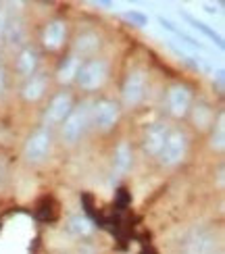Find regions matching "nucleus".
Returning <instances> with one entry per match:
<instances>
[{
  "instance_id": "1",
  "label": "nucleus",
  "mask_w": 225,
  "mask_h": 254,
  "mask_svg": "<svg viewBox=\"0 0 225 254\" xmlns=\"http://www.w3.org/2000/svg\"><path fill=\"white\" fill-rule=\"evenodd\" d=\"M106 79H109V63L104 59L92 57L88 61H81V67L77 71L75 83H77L79 90H83V92H96L104 86Z\"/></svg>"
},
{
  "instance_id": "2",
  "label": "nucleus",
  "mask_w": 225,
  "mask_h": 254,
  "mask_svg": "<svg viewBox=\"0 0 225 254\" xmlns=\"http://www.w3.org/2000/svg\"><path fill=\"white\" fill-rule=\"evenodd\" d=\"M52 144H55L52 131L48 129V127L42 125L27 135V140L23 144V158L29 165H42L50 156Z\"/></svg>"
},
{
  "instance_id": "3",
  "label": "nucleus",
  "mask_w": 225,
  "mask_h": 254,
  "mask_svg": "<svg viewBox=\"0 0 225 254\" xmlns=\"http://www.w3.org/2000/svg\"><path fill=\"white\" fill-rule=\"evenodd\" d=\"M90 102H83L79 107H73V111L69 113V117L61 123V140L67 146H75L77 144L85 129L90 125Z\"/></svg>"
},
{
  "instance_id": "4",
  "label": "nucleus",
  "mask_w": 225,
  "mask_h": 254,
  "mask_svg": "<svg viewBox=\"0 0 225 254\" xmlns=\"http://www.w3.org/2000/svg\"><path fill=\"white\" fill-rule=\"evenodd\" d=\"M121 119V107L115 100L100 98L90 107V125H94L98 131H111Z\"/></svg>"
},
{
  "instance_id": "5",
  "label": "nucleus",
  "mask_w": 225,
  "mask_h": 254,
  "mask_svg": "<svg viewBox=\"0 0 225 254\" xmlns=\"http://www.w3.org/2000/svg\"><path fill=\"white\" fill-rule=\"evenodd\" d=\"M146 71L144 69H132L123 79L121 86V100L125 109H136L146 96Z\"/></svg>"
},
{
  "instance_id": "6",
  "label": "nucleus",
  "mask_w": 225,
  "mask_h": 254,
  "mask_svg": "<svg viewBox=\"0 0 225 254\" xmlns=\"http://www.w3.org/2000/svg\"><path fill=\"white\" fill-rule=\"evenodd\" d=\"M188 146H190V142H188V135L184 131L181 129H171L165 144H163V150H160V154H158L160 165L163 167L179 165L188 154Z\"/></svg>"
},
{
  "instance_id": "7",
  "label": "nucleus",
  "mask_w": 225,
  "mask_h": 254,
  "mask_svg": "<svg viewBox=\"0 0 225 254\" xmlns=\"http://www.w3.org/2000/svg\"><path fill=\"white\" fill-rule=\"evenodd\" d=\"M192 102H194V94H192L190 86H186V83H173V86H169L167 111L171 117L181 119V117H186V115H190Z\"/></svg>"
},
{
  "instance_id": "8",
  "label": "nucleus",
  "mask_w": 225,
  "mask_h": 254,
  "mask_svg": "<svg viewBox=\"0 0 225 254\" xmlns=\"http://www.w3.org/2000/svg\"><path fill=\"white\" fill-rule=\"evenodd\" d=\"M75 102H73V96L69 92H59L55 96L50 98L48 107L44 111V127H55V125H61L69 117V113L73 111Z\"/></svg>"
},
{
  "instance_id": "9",
  "label": "nucleus",
  "mask_w": 225,
  "mask_h": 254,
  "mask_svg": "<svg viewBox=\"0 0 225 254\" xmlns=\"http://www.w3.org/2000/svg\"><path fill=\"white\" fill-rule=\"evenodd\" d=\"M67 40V23L63 19H52L46 23L44 31H42V46L50 52H57L65 46Z\"/></svg>"
},
{
  "instance_id": "10",
  "label": "nucleus",
  "mask_w": 225,
  "mask_h": 254,
  "mask_svg": "<svg viewBox=\"0 0 225 254\" xmlns=\"http://www.w3.org/2000/svg\"><path fill=\"white\" fill-rule=\"evenodd\" d=\"M169 125L163 123V121H158V123H152L146 129L144 133V142H142V148H144V152L148 156H158L160 150H163V144L167 140V135H169Z\"/></svg>"
},
{
  "instance_id": "11",
  "label": "nucleus",
  "mask_w": 225,
  "mask_h": 254,
  "mask_svg": "<svg viewBox=\"0 0 225 254\" xmlns=\"http://www.w3.org/2000/svg\"><path fill=\"white\" fill-rule=\"evenodd\" d=\"M215 238L207 229H194L184 242V254H213Z\"/></svg>"
},
{
  "instance_id": "12",
  "label": "nucleus",
  "mask_w": 225,
  "mask_h": 254,
  "mask_svg": "<svg viewBox=\"0 0 225 254\" xmlns=\"http://www.w3.org/2000/svg\"><path fill=\"white\" fill-rule=\"evenodd\" d=\"M48 90V73L38 71L31 77H27L21 86V96L25 102H38L44 98V94Z\"/></svg>"
},
{
  "instance_id": "13",
  "label": "nucleus",
  "mask_w": 225,
  "mask_h": 254,
  "mask_svg": "<svg viewBox=\"0 0 225 254\" xmlns=\"http://www.w3.org/2000/svg\"><path fill=\"white\" fill-rule=\"evenodd\" d=\"M38 65H40V52H38L34 46L25 44L23 48L17 52L15 71H17L23 79H27V77L34 75V73H38Z\"/></svg>"
},
{
  "instance_id": "14",
  "label": "nucleus",
  "mask_w": 225,
  "mask_h": 254,
  "mask_svg": "<svg viewBox=\"0 0 225 254\" xmlns=\"http://www.w3.org/2000/svg\"><path fill=\"white\" fill-rule=\"evenodd\" d=\"M134 163V154H132V146L127 140H121L115 148V154H113V173L117 177H125L130 173Z\"/></svg>"
},
{
  "instance_id": "15",
  "label": "nucleus",
  "mask_w": 225,
  "mask_h": 254,
  "mask_svg": "<svg viewBox=\"0 0 225 254\" xmlns=\"http://www.w3.org/2000/svg\"><path fill=\"white\" fill-rule=\"evenodd\" d=\"M4 42L8 46H17L19 50L25 46V38H27V27L23 23L21 17L15 19H6V27H4V34H2Z\"/></svg>"
},
{
  "instance_id": "16",
  "label": "nucleus",
  "mask_w": 225,
  "mask_h": 254,
  "mask_svg": "<svg viewBox=\"0 0 225 254\" xmlns=\"http://www.w3.org/2000/svg\"><path fill=\"white\" fill-rule=\"evenodd\" d=\"M98 48H100V36L96 31H81L73 42V55L79 59L92 57Z\"/></svg>"
},
{
  "instance_id": "17",
  "label": "nucleus",
  "mask_w": 225,
  "mask_h": 254,
  "mask_svg": "<svg viewBox=\"0 0 225 254\" xmlns=\"http://www.w3.org/2000/svg\"><path fill=\"white\" fill-rule=\"evenodd\" d=\"M79 67H81V59L79 57H75L73 52L69 57H65L61 63H59V69H57V79H59V83H73L75 81V77H77V71H79Z\"/></svg>"
},
{
  "instance_id": "18",
  "label": "nucleus",
  "mask_w": 225,
  "mask_h": 254,
  "mask_svg": "<svg viewBox=\"0 0 225 254\" xmlns=\"http://www.w3.org/2000/svg\"><path fill=\"white\" fill-rule=\"evenodd\" d=\"M67 231L75 238H88L94 234V223L85 215H73L67 221Z\"/></svg>"
},
{
  "instance_id": "19",
  "label": "nucleus",
  "mask_w": 225,
  "mask_h": 254,
  "mask_svg": "<svg viewBox=\"0 0 225 254\" xmlns=\"http://www.w3.org/2000/svg\"><path fill=\"white\" fill-rule=\"evenodd\" d=\"M190 111H192V119H194L196 127H200V129H207V127L215 123V113H213V109L205 102H198L196 107Z\"/></svg>"
},
{
  "instance_id": "20",
  "label": "nucleus",
  "mask_w": 225,
  "mask_h": 254,
  "mask_svg": "<svg viewBox=\"0 0 225 254\" xmlns=\"http://www.w3.org/2000/svg\"><path fill=\"white\" fill-rule=\"evenodd\" d=\"M211 148L217 152H221L225 148V113L223 111L219 113L217 123H213L211 127Z\"/></svg>"
},
{
  "instance_id": "21",
  "label": "nucleus",
  "mask_w": 225,
  "mask_h": 254,
  "mask_svg": "<svg viewBox=\"0 0 225 254\" xmlns=\"http://www.w3.org/2000/svg\"><path fill=\"white\" fill-rule=\"evenodd\" d=\"M184 17H186V19H188V21H190V23H192V25H194L196 29H200V31H202V34H205V36L213 38V40H215V42H217V44H219V46H223V44H221V38H219V36H217V34H215V31H213V29H209V27H207L205 23H200V21H196L194 17H190V15H184Z\"/></svg>"
},
{
  "instance_id": "22",
  "label": "nucleus",
  "mask_w": 225,
  "mask_h": 254,
  "mask_svg": "<svg viewBox=\"0 0 225 254\" xmlns=\"http://www.w3.org/2000/svg\"><path fill=\"white\" fill-rule=\"evenodd\" d=\"M125 19L127 21H132L134 25H138V27H144L146 23H148V17L144 15V13H138V10H132V13H125Z\"/></svg>"
},
{
  "instance_id": "23",
  "label": "nucleus",
  "mask_w": 225,
  "mask_h": 254,
  "mask_svg": "<svg viewBox=\"0 0 225 254\" xmlns=\"http://www.w3.org/2000/svg\"><path fill=\"white\" fill-rule=\"evenodd\" d=\"M6 86H8V75H6V69L0 65V96L6 92Z\"/></svg>"
},
{
  "instance_id": "24",
  "label": "nucleus",
  "mask_w": 225,
  "mask_h": 254,
  "mask_svg": "<svg viewBox=\"0 0 225 254\" xmlns=\"http://www.w3.org/2000/svg\"><path fill=\"white\" fill-rule=\"evenodd\" d=\"M75 254H96V250L90 244H81L77 250H75Z\"/></svg>"
},
{
  "instance_id": "25",
  "label": "nucleus",
  "mask_w": 225,
  "mask_h": 254,
  "mask_svg": "<svg viewBox=\"0 0 225 254\" xmlns=\"http://www.w3.org/2000/svg\"><path fill=\"white\" fill-rule=\"evenodd\" d=\"M6 13H4V8H0V38H2L4 34V27H6Z\"/></svg>"
}]
</instances>
